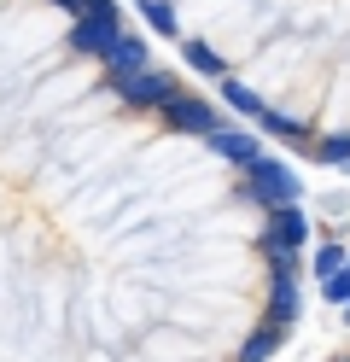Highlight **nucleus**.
<instances>
[{
  "label": "nucleus",
  "mask_w": 350,
  "mask_h": 362,
  "mask_svg": "<svg viewBox=\"0 0 350 362\" xmlns=\"http://www.w3.org/2000/svg\"><path fill=\"white\" fill-rule=\"evenodd\" d=\"M344 263H350V252H344L339 240H327V245H315V281H333V275H339Z\"/></svg>",
  "instance_id": "nucleus-13"
},
{
  "label": "nucleus",
  "mask_w": 350,
  "mask_h": 362,
  "mask_svg": "<svg viewBox=\"0 0 350 362\" xmlns=\"http://www.w3.org/2000/svg\"><path fill=\"white\" fill-rule=\"evenodd\" d=\"M181 59H187V71H193V76H210V82H228V64H222L216 53H210V47H199V41H187V47H181Z\"/></svg>",
  "instance_id": "nucleus-9"
},
{
  "label": "nucleus",
  "mask_w": 350,
  "mask_h": 362,
  "mask_svg": "<svg viewBox=\"0 0 350 362\" xmlns=\"http://www.w3.org/2000/svg\"><path fill=\"white\" fill-rule=\"evenodd\" d=\"M303 240H310V216H303L298 205H286V211H269V222H263V257H269V269L274 263H298V252H303Z\"/></svg>",
  "instance_id": "nucleus-2"
},
{
  "label": "nucleus",
  "mask_w": 350,
  "mask_h": 362,
  "mask_svg": "<svg viewBox=\"0 0 350 362\" xmlns=\"http://www.w3.org/2000/svg\"><path fill=\"white\" fill-rule=\"evenodd\" d=\"M105 88H111V94H123L129 105H140V111H163L175 94H187V88L170 71H158V64H152V71H134V76H105Z\"/></svg>",
  "instance_id": "nucleus-3"
},
{
  "label": "nucleus",
  "mask_w": 350,
  "mask_h": 362,
  "mask_svg": "<svg viewBox=\"0 0 350 362\" xmlns=\"http://www.w3.org/2000/svg\"><path fill=\"white\" fill-rule=\"evenodd\" d=\"M303 298H298V263H274L269 269V327H298Z\"/></svg>",
  "instance_id": "nucleus-4"
},
{
  "label": "nucleus",
  "mask_w": 350,
  "mask_h": 362,
  "mask_svg": "<svg viewBox=\"0 0 350 362\" xmlns=\"http://www.w3.org/2000/svg\"><path fill=\"white\" fill-rule=\"evenodd\" d=\"M123 35H129L123 30V12H111V18H76V24H70V47L88 53V59H105Z\"/></svg>",
  "instance_id": "nucleus-6"
},
{
  "label": "nucleus",
  "mask_w": 350,
  "mask_h": 362,
  "mask_svg": "<svg viewBox=\"0 0 350 362\" xmlns=\"http://www.w3.org/2000/svg\"><path fill=\"white\" fill-rule=\"evenodd\" d=\"M321 298H327V304H350V263L339 269L333 281H321Z\"/></svg>",
  "instance_id": "nucleus-16"
},
{
  "label": "nucleus",
  "mask_w": 350,
  "mask_h": 362,
  "mask_svg": "<svg viewBox=\"0 0 350 362\" xmlns=\"http://www.w3.org/2000/svg\"><path fill=\"white\" fill-rule=\"evenodd\" d=\"M245 193L257 199L263 211H286V205H298V175H292V164H280V158H257V164L245 170Z\"/></svg>",
  "instance_id": "nucleus-1"
},
{
  "label": "nucleus",
  "mask_w": 350,
  "mask_h": 362,
  "mask_svg": "<svg viewBox=\"0 0 350 362\" xmlns=\"http://www.w3.org/2000/svg\"><path fill=\"white\" fill-rule=\"evenodd\" d=\"M315 158H321V164H333V170H350V134H321Z\"/></svg>",
  "instance_id": "nucleus-14"
},
{
  "label": "nucleus",
  "mask_w": 350,
  "mask_h": 362,
  "mask_svg": "<svg viewBox=\"0 0 350 362\" xmlns=\"http://www.w3.org/2000/svg\"><path fill=\"white\" fill-rule=\"evenodd\" d=\"M344 327H350V304H344Z\"/></svg>",
  "instance_id": "nucleus-17"
},
{
  "label": "nucleus",
  "mask_w": 350,
  "mask_h": 362,
  "mask_svg": "<svg viewBox=\"0 0 350 362\" xmlns=\"http://www.w3.org/2000/svg\"><path fill=\"white\" fill-rule=\"evenodd\" d=\"M210 146H216L228 164H240V170H251L257 158H263V141H257L251 129H222V134H210Z\"/></svg>",
  "instance_id": "nucleus-8"
},
{
  "label": "nucleus",
  "mask_w": 350,
  "mask_h": 362,
  "mask_svg": "<svg viewBox=\"0 0 350 362\" xmlns=\"http://www.w3.org/2000/svg\"><path fill=\"white\" fill-rule=\"evenodd\" d=\"M158 117L170 123L175 134H204V141H210V134H222V117H216V105H210V100H199V94H175L170 105L158 111Z\"/></svg>",
  "instance_id": "nucleus-5"
},
{
  "label": "nucleus",
  "mask_w": 350,
  "mask_h": 362,
  "mask_svg": "<svg viewBox=\"0 0 350 362\" xmlns=\"http://www.w3.org/2000/svg\"><path fill=\"white\" fill-rule=\"evenodd\" d=\"M140 12H146V24H152L158 35H175V12L163 6V0H140Z\"/></svg>",
  "instance_id": "nucleus-15"
},
{
  "label": "nucleus",
  "mask_w": 350,
  "mask_h": 362,
  "mask_svg": "<svg viewBox=\"0 0 350 362\" xmlns=\"http://www.w3.org/2000/svg\"><path fill=\"white\" fill-rule=\"evenodd\" d=\"M222 100H228L233 111H240V117H251V123L263 117V94H251V88H245V82H233V76L222 82Z\"/></svg>",
  "instance_id": "nucleus-12"
},
{
  "label": "nucleus",
  "mask_w": 350,
  "mask_h": 362,
  "mask_svg": "<svg viewBox=\"0 0 350 362\" xmlns=\"http://www.w3.org/2000/svg\"><path fill=\"white\" fill-rule=\"evenodd\" d=\"M280 339H286V333H280V327H269V322H263V327H257V333L245 339V345H240V362H269V356L280 351Z\"/></svg>",
  "instance_id": "nucleus-11"
},
{
  "label": "nucleus",
  "mask_w": 350,
  "mask_h": 362,
  "mask_svg": "<svg viewBox=\"0 0 350 362\" xmlns=\"http://www.w3.org/2000/svg\"><path fill=\"white\" fill-rule=\"evenodd\" d=\"M333 362H350V356H333Z\"/></svg>",
  "instance_id": "nucleus-18"
},
{
  "label": "nucleus",
  "mask_w": 350,
  "mask_h": 362,
  "mask_svg": "<svg viewBox=\"0 0 350 362\" xmlns=\"http://www.w3.org/2000/svg\"><path fill=\"white\" fill-rule=\"evenodd\" d=\"M257 129H263V134H274V141H310V129H303L298 117H286V111H274V105H263Z\"/></svg>",
  "instance_id": "nucleus-10"
},
{
  "label": "nucleus",
  "mask_w": 350,
  "mask_h": 362,
  "mask_svg": "<svg viewBox=\"0 0 350 362\" xmlns=\"http://www.w3.org/2000/svg\"><path fill=\"white\" fill-rule=\"evenodd\" d=\"M100 64H105V76H134V71H152V47H146L140 35H123V41H117V47H111Z\"/></svg>",
  "instance_id": "nucleus-7"
}]
</instances>
